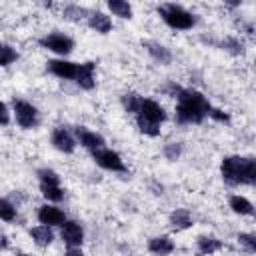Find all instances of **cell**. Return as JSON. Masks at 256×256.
<instances>
[{
  "instance_id": "cell-25",
  "label": "cell",
  "mask_w": 256,
  "mask_h": 256,
  "mask_svg": "<svg viewBox=\"0 0 256 256\" xmlns=\"http://www.w3.org/2000/svg\"><path fill=\"white\" fill-rule=\"evenodd\" d=\"M140 100H142V96L136 94V92H126V94H122V98H120L122 108H124L128 114H136V110H138V106H140Z\"/></svg>"
},
{
  "instance_id": "cell-30",
  "label": "cell",
  "mask_w": 256,
  "mask_h": 256,
  "mask_svg": "<svg viewBox=\"0 0 256 256\" xmlns=\"http://www.w3.org/2000/svg\"><path fill=\"white\" fill-rule=\"evenodd\" d=\"M180 154H182V144H180V142H168V144L164 146V156H166V160L174 162V160L180 158Z\"/></svg>"
},
{
  "instance_id": "cell-1",
  "label": "cell",
  "mask_w": 256,
  "mask_h": 256,
  "mask_svg": "<svg viewBox=\"0 0 256 256\" xmlns=\"http://www.w3.org/2000/svg\"><path fill=\"white\" fill-rule=\"evenodd\" d=\"M210 100L194 88H180L176 94V122L178 124H202L210 116Z\"/></svg>"
},
{
  "instance_id": "cell-19",
  "label": "cell",
  "mask_w": 256,
  "mask_h": 256,
  "mask_svg": "<svg viewBox=\"0 0 256 256\" xmlns=\"http://www.w3.org/2000/svg\"><path fill=\"white\" fill-rule=\"evenodd\" d=\"M28 234H30V238H32V242L36 244V246H50L52 242H54V230L50 228V226H46V224H36V226H32L30 230H28Z\"/></svg>"
},
{
  "instance_id": "cell-4",
  "label": "cell",
  "mask_w": 256,
  "mask_h": 256,
  "mask_svg": "<svg viewBox=\"0 0 256 256\" xmlns=\"http://www.w3.org/2000/svg\"><path fill=\"white\" fill-rule=\"evenodd\" d=\"M10 106H12L14 122L22 130H34V128L40 126V112L32 102H28L24 98H14L10 102Z\"/></svg>"
},
{
  "instance_id": "cell-12",
  "label": "cell",
  "mask_w": 256,
  "mask_h": 256,
  "mask_svg": "<svg viewBox=\"0 0 256 256\" xmlns=\"http://www.w3.org/2000/svg\"><path fill=\"white\" fill-rule=\"evenodd\" d=\"M74 134H76L78 144H80L82 148H86L88 152H96V150H100V148L106 146L104 136H102L100 132H96V130L86 128V126H76Z\"/></svg>"
},
{
  "instance_id": "cell-31",
  "label": "cell",
  "mask_w": 256,
  "mask_h": 256,
  "mask_svg": "<svg viewBox=\"0 0 256 256\" xmlns=\"http://www.w3.org/2000/svg\"><path fill=\"white\" fill-rule=\"evenodd\" d=\"M208 118H212L214 122H220V124H228V122H230V114H228L226 110H220V108H214V106H212Z\"/></svg>"
},
{
  "instance_id": "cell-15",
  "label": "cell",
  "mask_w": 256,
  "mask_h": 256,
  "mask_svg": "<svg viewBox=\"0 0 256 256\" xmlns=\"http://www.w3.org/2000/svg\"><path fill=\"white\" fill-rule=\"evenodd\" d=\"M142 46L146 48L148 56H150L154 62H158V64H162V66H166V64L172 62V52H170V48H166L164 44H160V42H156V40H144Z\"/></svg>"
},
{
  "instance_id": "cell-22",
  "label": "cell",
  "mask_w": 256,
  "mask_h": 256,
  "mask_svg": "<svg viewBox=\"0 0 256 256\" xmlns=\"http://www.w3.org/2000/svg\"><path fill=\"white\" fill-rule=\"evenodd\" d=\"M108 10L112 12V16H118L122 20H130L134 10H132V4H128L126 0H110L108 4Z\"/></svg>"
},
{
  "instance_id": "cell-20",
  "label": "cell",
  "mask_w": 256,
  "mask_h": 256,
  "mask_svg": "<svg viewBox=\"0 0 256 256\" xmlns=\"http://www.w3.org/2000/svg\"><path fill=\"white\" fill-rule=\"evenodd\" d=\"M224 242L216 236H210V234H202L196 238V248L202 256H210V254H216L218 250H222Z\"/></svg>"
},
{
  "instance_id": "cell-33",
  "label": "cell",
  "mask_w": 256,
  "mask_h": 256,
  "mask_svg": "<svg viewBox=\"0 0 256 256\" xmlns=\"http://www.w3.org/2000/svg\"><path fill=\"white\" fill-rule=\"evenodd\" d=\"M64 256H84V252H82V248H66Z\"/></svg>"
},
{
  "instance_id": "cell-13",
  "label": "cell",
  "mask_w": 256,
  "mask_h": 256,
  "mask_svg": "<svg viewBox=\"0 0 256 256\" xmlns=\"http://www.w3.org/2000/svg\"><path fill=\"white\" fill-rule=\"evenodd\" d=\"M76 86L82 90H92L96 86V62H80L78 64V76H76Z\"/></svg>"
},
{
  "instance_id": "cell-27",
  "label": "cell",
  "mask_w": 256,
  "mask_h": 256,
  "mask_svg": "<svg viewBox=\"0 0 256 256\" xmlns=\"http://www.w3.org/2000/svg\"><path fill=\"white\" fill-rule=\"evenodd\" d=\"M16 216H18L16 204H12L8 198H2V202H0V218H2V222H14Z\"/></svg>"
},
{
  "instance_id": "cell-35",
  "label": "cell",
  "mask_w": 256,
  "mask_h": 256,
  "mask_svg": "<svg viewBox=\"0 0 256 256\" xmlns=\"http://www.w3.org/2000/svg\"><path fill=\"white\" fill-rule=\"evenodd\" d=\"M16 256H34V254H28V252H18Z\"/></svg>"
},
{
  "instance_id": "cell-9",
  "label": "cell",
  "mask_w": 256,
  "mask_h": 256,
  "mask_svg": "<svg viewBox=\"0 0 256 256\" xmlns=\"http://www.w3.org/2000/svg\"><path fill=\"white\" fill-rule=\"evenodd\" d=\"M50 142L62 154H72L76 150V146H78L76 134L72 130H68L66 126H56L52 130V134H50Z\"/></svg>"
},
{
  "instance_id": "cell-29",
  "label": "cell",
  "mask_w": 256,
  "mask_h": 256,
  "mask_svg": "<svg viewBox=\"0 0 256 256\" xmlns=\"http://www.w3.org/2000/svg\"><path fill=\"white\" fill-rule=\"evenodd\" d=\"M36 176H38V184H60V176L52 168H38Z\"/></svg>"
},
{
  "instance_id": "cell-26",
  "label": "cell",
  "mask_w": 256,
  "mask_h": 256,
  "mask_svg": "<svg viewBox=\"0 0 256 256\" xmlns=\"http://www.w3.org/2000/svg\"><path fill=\"white\" fill-rule=\"evenodd\" d=\"M18 60V52H16V48H12L10 44H2L0 46V66L2 68H8L10 64H14Z\"/></svg>"
},
{
  "instance_id": "cell-34",
  "label": "cell",
  "mask_w": 256,
  "mask_h": 256,
  "mask_svg": "<svg viewBox=\"0 0 256 256\" xmlns=\"http://www.w3.org/2000/svg\"><path fill=\"white\" fill-rule=\"evenodd\" d=\"M2 250H8V236L2 232Z\"/></svg>"
},
{
  "instance_id": "cell-6",
  "label": "cell",
  "mask_w": 256,
  "mask_h": 256,
  "mask_svg": "<svg viewBox=\"0 0 256 256\" xmlns=\"http://www.w3.org/2000/svg\"><path fill=\"white\" fill-rule=\"evenodd\" d=\"M38 42H40V46H42L44 50L56 54L58 58H66V56L74 50V40H72L68 34L58 32V30H56V32H48V34L42 36Z\"/></svg>"
},
{
  "instance_id": "cell-23",
  "label": "cell",
  "mask_w": 256,
  "mask_h": 256,
  "mask_svg": "<svg viewBox=\"0 0 256 256\" xmlns=\"http://www.w3.org/2000/svg\"><path fill=\"white\" fill-rule=\"evenodd\" d=\"M62 16H64L66 20L80 22V20H88L90 12H88L86 8H82V6H78V4H66L64 10H62Z\"/></svg>"
},
{
  "instance_id": "cell-11",
  "label": "cell",
  "mask_w": 256,
  "mask_h": 256,
  "mask_svg": "<svg viewBox=\"0 0 256 256\" xmlns=\"http://www.w3.org/2000/svg\"><path fill=\"white\" fill-rule=\"evenodd\" d=\"M60 238L68 248H82L84 242V228L78 220H66L60 226Z\"/></svg>"
},
{
  "instance_id": "cell-24",
  "label": "cell",
  "mask_w": 256,
  "mask_h": 256,
  "mask_svg": "<svg viewBox=\"0 0 256 256\" xmlns=\"http://www.w3.org/2000/svg\"><path fill=\"white\" fill-rule=\"evenodd\" d=\"M220 48L226 50V52H230V54H234V56L244 54V42H242L238 36H226V38L220 42Z\"/></svg>"
},
{
  "instance_id": "cell-16",
  "label": "cell",
  "mask_w": 256,
  "mask_h": 256,
  "mask_svg": "<svg viewBox=\"0 0 256 256\" xmlns=\"http://www.w3.org/2000/svg\"><path fill=\"white\" fill-rule=\"evenodd\" d=\"M86 24H88V28H90V30H94V32H98V34H110V32H112V28H114L112 18H110L106 12H100V10L90 12V16H88Z\"/></svg>"
},
{
  "instance_id": "cell-21",
  "label": "cell",
  "mask_w": 256,
  "mask_h": 256,
  "mask_svg": "<svg viewBox=\"0 0 256 256\" xmlns=\"http://www.w3.org/2000/svg\"><path fill=\"white\" fill-rule=\"evenodd\" d=\"M38 186H40L42 198L50 204H58L64 198V188L60 184H38Z\"/></svg>"
},
{
  "instance_id": "cell-17",
  "label": "cell",
  "mask_w": 256,
  "mask_h": 256,
  "mask_svg": "<svg viewBox=\"0 0 256 256\" xmlns=\"http://www.w3.org/2000/svg\"><path fill=\"white\" fill-rule=\"evenodd\" d=\"M168 224H170L172 230L182 232V230H188V228L194 224V218H192V214H190L188 208H176V210L170 212Z\"/></svg>"
},
{
  "instance_id": "cell-2",
  "label": "cell",
  "mask_w": 256,
  "mask_h": 256,
  "mask_svg": "<svg viewBox=\"0 0 256 256\" xmlns=\"http://www.w3.org/2000/svg\"><path fill=\"white\" fill-rule=\"evenodd\" d=\"M220 176L230 186H256V158L254 156H224L220 162Z\"/></svg>"
},
{
  "instance_id": "cell-28",
  "label": "cell",
  "mask_w": 256,
  "mask_h": 256,
  "mask_svg": "<svg viewBox=\"0 0 256 256\" xmlns=\"http://www.w3.org/2000/svg\"><path fill=\"white\" fill-rule=\"evenodd\" d=\"M236 240H238V244L246 252L256 254V232H238L236 234Z\"/></svg>"
},
{
  "instance_id": "cell-10",
  "label": "cell",
  "mask_w": 256,
  "mask_h": 256,
  "mask_svg": "<svg viewBox=\"0 0 256 256\" xmlns=\"http://www.w3.org/2000/svg\"><path fill=\"white\" fill-rule=\"evenodd\" d=\"M36 218H38L40 224H46V226H50V228H54V226L60 228V226L68 220L66 214H64V210H62L60 206H56V204H50V202L38 206V210H36Z\"/></svg>"
},
{
  "instance_id": "cell-18",
  "label": "cell",
  "mask_w": 256,
  "mask_h": 256,
  "mask_svg": "<svg viewBox=\"0 0 256 256\" xmlns=\"http://www.w3.org/2000/svg\"><path fill=\"white\" fill-rule=\"evenodd\" d=\"M228 208L238 214V216H256V208L254 204L246 198V196H240V194H232L228 198Z\"/></svg>"
},
{
  "instance_id": "cell-5",
  "label": "cell",
  "mask_w": 256,
  "mask_h": 256,
  "mask_svg": "<svg viewBox=\"0 0 256 256\" xmlns=\"http://www.w3.org/2000/svg\"><path fill=\"white\" fill-rule=\"evenodd\" d=\"M168 114L164 110V106L160 102H156L154 98H144L140 100V106L134 114V120L136 122H148V124H154V126H162L166 122Z\"/></svg>"
},
{
  "instance_id": "cell-3",
  "label": "cell",
  "mask_w": 256,
  "mask_h": 256,
  "mask_svg": "<svg viewBox=\"0 0 256 256\" xmlns=\"http://www.w3.org/2000/svg\"><path fill=\"white\" fill-rule=\"evenodd\" d=\"M156 12L162 18V22L172 30H192L196 26V16L190 10H186L182 4L164 2L156 6Z\"/></svg>"
},
{
  "instance_id": "cell-14",
  "label": "cell",
  "mask_w": 256,
  "mask_h": 256,
  "mask_svg": "<svg viewBox=\"0 0 256 256\" xmlns=\"http://www.w3.org/2000/svg\"><path fill=\"white\" fill-rule=\"evenodd\" d=\"M174 250H176V242L166 234L152 236L148 240V252L154 256H170Z\"/></svg>"
},
{
  "instance_id": "cell-8",
  "label": "cell",
  "mask_w": 256,
  "mask_h": 256,
  "mask_svg": "<svg viewBox=\"0 0 256 256\" xmlns=\"http://www.w3.org/2000/svg\"><path fill=\"white\" fill-rule=\"evenodd\" d=\"M78 64L80 62H72L68 58H52L46 62V70L60 80H72L74 82L78 76Z\"/></svg>"
},
{
  "instance_id": "cell-7",
  "label": "cell",
  "mask_w": 256,
  "mask_h": 256,
  "mask_svg": "<svg viewBox=\"0 0 256 256\" xmlns=\"http://www.w3.org/2000/svg\"><path fill=\"white\" fill-rule=\"evenodd\" d=\"M90 154H92V160H94L102 170L120 172V174L128 172V168H126L122 156H120L116 150L108 148V146H104V148H100V150H96V152H90Z\"/></svg>"
},
{
  "instance_id": "cell-32",
  "label": "cell",
  "mask_w": 256,
  "mask_h": 256,
  "mask_svg": "<svg viewBox=\"0 0 256 256\" xmlns=\"http://www.w3.org/2000/svg\"><path fill=\"white\" fill-rule=\"evenodd\" d=\"M0 116H2V126L6 128V126L10 124V116H14V114H12V106H10L8 102H2V104H0Z\"/></svg>"
}]
</instances>
